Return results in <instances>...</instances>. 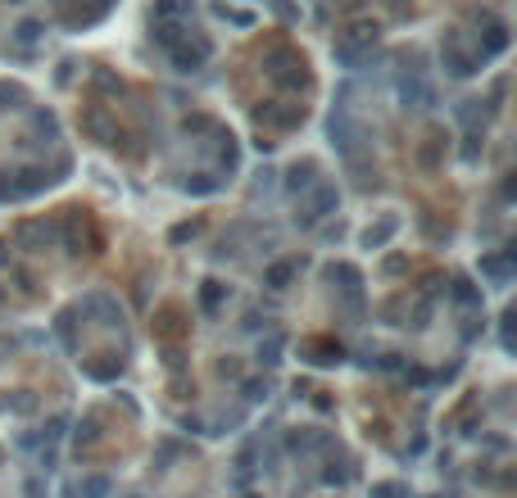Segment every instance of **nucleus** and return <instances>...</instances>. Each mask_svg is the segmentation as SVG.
Segmentation results:
<instances>
[{
	"instance_id": "nucleus-1",
	"label": "nucleus",
	"mask_w": 517,
	"mask_h": 498,
	"mask_svg": "<svg viewBox=\"0 0 517 498\" xmlns=\"http://www.w3.org/2000/svg\"><path fill=\"white\" fill-rule=\"evenodd\" d=\"M372 498H409V484H372Z\"/></svg>"
}]
</instances>
